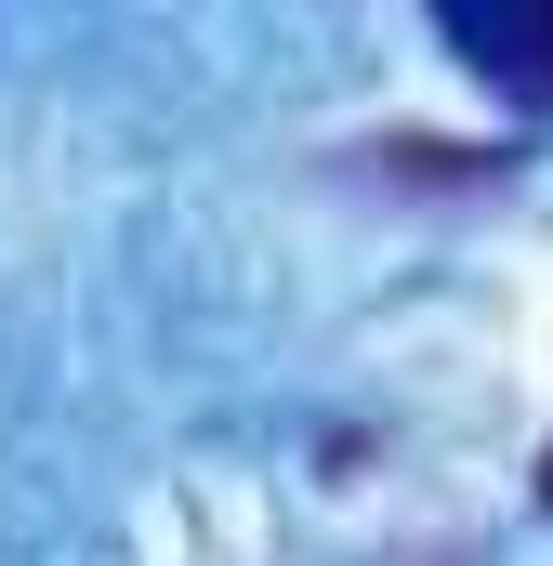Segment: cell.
Returning <instances> with one entry per match:
<instances>
[{"mask_svg":"<svg viewBox=\"0 0 553 566\" xmlns=\"http://www.w3.org/2000/svg\"><path fill=\"white\" fill-rule=\"evenodd\" d=\"M448 53L488 66L514 106H553V0H448Z\"/></svg>","mask_w":553,"mask_h":566,"instance_id":"cell-1","label":"cell"}]
</instances>
